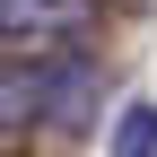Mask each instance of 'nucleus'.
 Returning a JSON list of instances; mask_svg holds the SVG:
<instances>
[{"label": "nucleus", "mask_w": 157, "mask_h": 157, "mask_svg": "<svg viewBox=\"0 0 157 157\" xmlns=\"http://www.w3.org/2000/svg\"><path fill=\"white\" fill-rule=\"evenodd\" d=\"M78 78H87L78 52H17V61H0V131H35V122H52V113L70 105Z\"/></svg>", "instance_id": "1"}, {"label": "nucleus", "mask_w": 157, "mask_h": 157, "mask_svg": "<svg viewBox=\"0 0 157 157\" xmlns=\"http://www.w3.org/2000/svg\"><path fill=\"white\" fill-rule=\"evenodd\" d=\"M78 26H87V0H0V35H9V44H26V52L70 44Z\"/></svg>", "instance_id": "2"}, {"label": "nucleus", "mask_w": 157, "mask_h": 157, "mask_svg": "<svg viewBox=\"0 0 157 157\" xmlns=\"http://www.w3.org/2000/svg\"><path fill=\"white\" fill-rule=\"evenodd\" d=\"M113 157H157V105L148 96H131L113 113Z\"/></svg>", "instance_id": "3"}]
</instances>
